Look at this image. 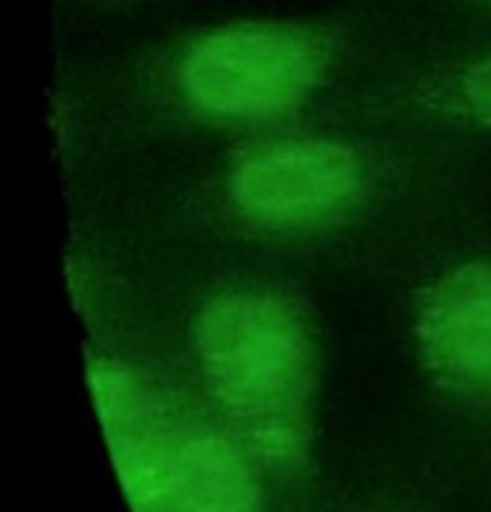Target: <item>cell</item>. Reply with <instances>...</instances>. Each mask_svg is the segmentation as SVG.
<instances>
[{"instance_id": "1", "label": "cell", "mask_w": 491, "mask_h": 512, "mask_svg": "<svg viewBox=\"0 0 491 512\" xmlns=\"http://www.w3.org/2000/svg\"><path fill=\"white\" fill-rule=\"evenodd\" d=\"M342 63V36L303 18H234L183 39L168 63L177 108L210 129L276 132Z\"/></svg>"}, {"instance_id": "2", "label": "cell", "mask_w": 491, "mask_h": 512, "mask_svg": "<svg viewBox=\"0 0 491 512\" xmlns=\"http://www.w3.org/2000/svg\"><path fill=\"white\" fill-rule=\"evenodd\" d=\"M192 336L204 381L243 438L270 459H300L315 393L303 312L273 291H222L198 309Z\"/></svg>"}, {"instance_id": "3", "label": "cell", "mask_w": 491, "mask_h": 512, "mask_svg": "<svg viewBox=\"0 0 491 512\" xmlns=\"http://www.w3.org/2000/svg\"><path fill=\"white\" fill-rule=\"evenodd\" d=\"M375 195V165L324 132H261L219 177L225 213L264 237H318L348 225Z\"/></svg>"}, {"instance_id": "4", "label": "cell", "mask_w": 491, "mask_h": 512, "mask_svg": "<svg viewBox=\"0 0 491 512\" xmlns=\"http://www.w3.org/2000/svg\"><path fill=\"white\" fill-rule=\"evenodd\" d=\"M87 384L132 512H171L195 420L183 417L129 366L93 357Z\"/></svg>"}, {"instance_id": "5", "label": "cell", "mask_w": 491, "mask_h": 512, "mask_svg": "<svg viewBox=\"0 0 491 512\" xmlns=\"http://www.w3.org/2000/svg\"><path fill=\"white\" fill-rule=\"evenodd\" d=\"M417 342L429 372L468 396H491V261L441 273L420 297Z\"/></svg>"}, {"instance_id": "6", "label": "cell", "mask_w": 491, "mask_h": 512, "mask_svg": "<svg viewBox=\"0 0 491 512\" xmlns=\"http://www.w3.org/2000/svg\"><path fill=\"white\" fill-rule=\"evenodd\" d=\"M411 102L435 120L491 132V51L462 57L423 78Z\"/></svg>"}, {"instance_id": "7", "label": "cell", "mask_w": 491, "mask_h": 512, "mask_svg": "<svg viewBox=\"0 0 491 512\" xmlns=\"http://www.w3.org/2000/svg\"><path fill=\"white\" fill-rule=\"evenodd\" d=\"M480 3H489V6H491V0H480Z\"/></svg>"}]
</instances>
